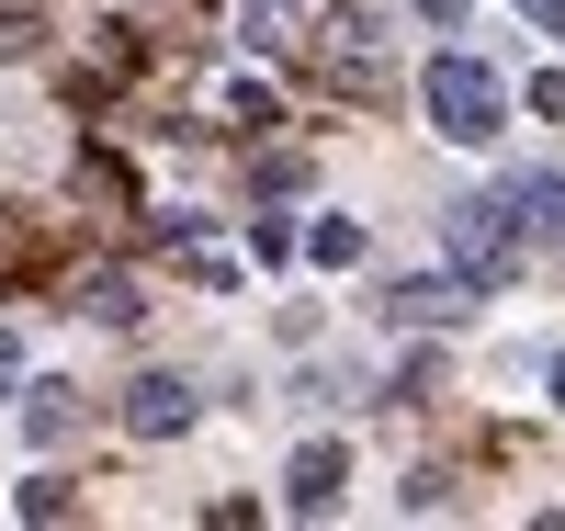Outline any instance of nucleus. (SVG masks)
I'll return each instance as SVG.
<instances>
[{
    "mask_svg": "<svg viewBox=\"0 0 565 531\" xmlns=\"http://www.w3.org/2000/svg\"><path fill=\"white\" fill-rule=\"evenodd\" d=\"M12 384H23V340H0V396H12Z\"/></svg>",
    "mask_w": 565,
    "mask_h": 531,
    "instance_id": "obj_13",
    "label": "nucleus"
},
{
    "mask_svg": "<svg viewBox=\"0 0 565 531\" xmlns=\"http://www.w3.org/2000/svg\"><path fill=\"white\" fill-rule=\"evenodd\" d=\"M521 23H543V34L565 45V0H521Z\"/></svg>",
    "mask_w": 565,
    "mask_h": 531,
    "instance_id": "obj_11",
    "label": "nucleus"
},
{
    "mask_svg": "<svg viewBox=\"0 0 565 531\" xmlns=\"http://www.w3.org/2000/svg\"><path fill=\"white\" fill-rule=\"evenodd\" d=\"M441 237H452L463 283H509V215L498 204H441Z\"/></svg>",
    "mask_w": 565,
    "mask_h": 531,
    "instance_id": "obj_2",
    "label": "nucleus"
},
{
    "mask_svg": "<svg viewBox=\"0 0 565 531\" xmlns=\"http://www.w3.org/2000/svg\"><path fill=\"white\" fill-rule=\"evenodd\" d=\"M68 418H79L68 384H34V442H68Z\"/></svg>",
    "mask_w": 565,
    "mask_h": 531,
    "instance_id": "obj_8",
    "label": "nucleus"
},
{
    "mask_svg": "<svg viewBox=\"0 0 565 531\" xmlns=\"http://www.w3.org/2000/svg\"><path fill=\"white\" fill-rule=\"evenodd\" d=\"M543 384H554V407H565V351H554V362H543Z\"/></svg>",
    "mask_w": 565,
    "mask_h": 531,
    "instance_id": "obj_14",
    "label": "nucleus"
},
{
    "mask_svg": "<svg viewBox=\"0 0 565 531\" xmlns=\"http://www.w3.org/2000/svg\"><path fill=\"white\" fill-rule=\"evenodd\" d=\"M238 23H249V45H282V23H295V0H238Z\"/></svg>",
    "mask_w": 565,
    "mask_h": 531,
    "instance_id": "obj_10",
    "label": "nucleus"
},
{
    "mask_svg": "<svg viewBox=\"0 0 565 531\" xmlns=\"http://www.w3.org/2000/svg\"><path fill=\"white\" fill-rule=\"evenodd\" d=\"M79 306L103 317V328H136V283H125V272H90V283H79Z\"/></svg>",
    "mask_w": 565,
    "mask_h": 531,
    "instance_id": "obj_6",
    "label": "nucleus"
},
{
    "mask_svg": "<svg viewBox=\"0 0 565 531\" xmlns=\"http://www.w3.org/2000/svg\"><path fill=\"white\" fill-rule=\"evenodd\" d=\"M476 283H396V328H430V317H463Z\"/></svg>",
    "mask_w": 565,
    "mask_h": 531,
    "instance_id": "obj_5",
    "label": "nucleus"
},
{
    "mask_svg": "<svg viewBox=\"0 0 565 531\" xmlns=\"http://www.w3.org/2000/svg\"><path fill=\"white\" fill-rule=\"evenodd\" d=\"M181 418H193V384H181V373H148V384L125 396V429H136V442H170Z\"/></svg>",
    "mask_w": 565,
    "mask_h": 531,
    "instance_id": "obj_3",
    "label": "nucleus"
},
{
    "mask_svg": "<svg viewBox=\"0 0 565 531\" xmlns=\"http://www.w3.org/2000/svg\"><path fill=\"white\" fill-rule=\"evenodd\" d=\"M306 249H317V261H328V272H340V261H362V226H351V215H328V226H317V237H306Z\"/></svg>",
    "mask_w": 565,
    "mask_h": 531,
    "instance_id": "obj_9",
    "label": "nucleus"
},
{
    "mask_svg": "<svg viewBox=\"0 0 565 531\" xmlns=\"http://www.w3.org/2000/svg\"><path fill=\"white\" fill-rule=\"evenodd\" d=\"M340 487H351V453H340V442H306V453H295V509H306V520L340 509Z\"/></svg>",
    "mask_w": 565,
    "mask_h": 531,
    "instance_id": "obj_4",
    "label": "nucleus"
},
{
    "mask_svg": "<svg viewBox=\"0 0 565 531\" xmlns=\"http://www.w3.org/2000/svg\"><path fill=\"white\" fill-rule=\"evenodd\" d=\"M509 215H521V226H565V170L521 181V192H509Z\"/></svg>",
    "mask_w": 565,
    "mask_h": 531,
    "instance_id": "obj_7",
    "label": "nucleus"
},
{
    "mask_svg": "<svg viewBox=\"0 0 565 531\" xmlns=\"http://www.w3.org/2000/svg\"><path fill=\"white\" fill-rule=\"evenodd\" d=\"M418 12H430V23H441V34H452V23H463V12H476V0H418Z\"/></svg>",
    "mask_w": 565,
    "mask_h": 531,
    "instance_id": "obj_12",
    "label": "nucleus"
},
{
    "mask_svg": "<svg viewBox=\"0 0 565 531\" xmlns=\"http://www.w3.org/2000/svg\"><path fill=\"white\" fill-rule=\"evenodd\" d=\"M430 125L452 136V148H487V136L509 125V91H498L476 57H441V68H430Z\"/></svg>",
    "mask_w": 565,
    "mask_h": 531,
    "instance_id": "obj_1",
    "label": "nucleus"
}]
</instances>
